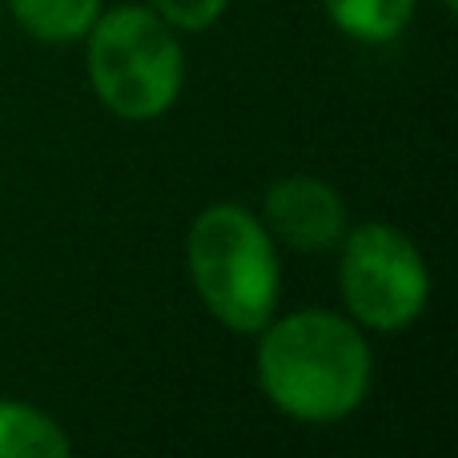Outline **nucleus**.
<instances>
[{
	"label": "nucleus",
	"instance_id": "obj_1",
	"mask_svg": "<svg viewBox=\"0 0 458 458\" xmlns=\"http://www.w3.org/2000/svg\"><path fill=\"white\" fill-rule=\"evenodd\" d=\"M258 342L261 394L298 422H338L370 390V346L362 330L330 310L269 318Z\"/></svg>",
	"mask_w": 458,
	"mask_h": 458
},
{
	"label": "nucleus",
	"instance_id": "obj_2",
	"mask_svg": "<svg viewBox=\"0 0 458 458\" xmlns=\"http://www.w3.org/2000/svg\"><path fill=\"white\" fill-rule=\"evenodd\" d=\"M185 261L198 298L233 334H258L277 310V250L269 229L242 206H209L193 217Z\"/></svg>",
	"mask_w": 458,
	"mask_h": 458
},
{
	"label": "nucleus",
	"instance_id": "obj_3",
	"mask_svg": "<svg viewBox=\"0 0 458 458\" xmlns=\"http://www.w3.org/2000/svg\"><path fill=\"white\" fill-rule=\"evenodd\" d=\"M89 81L105 109L125 121L169 113L185 81V53L174 24L137 4L101 13L89 29Z\"/></svg>",
	"mask_w": 458,
	"mask_h": 458
},
{
	"label": "nucleus",
	"instance_id": "obj_4",
	"mask_svg": "<svg viewBox=\"0 0 458 458\" xmlns=\"http://www.w3.org/2000/svg\"><path fill=\"white\" fill-rule=\"evenodd\" d=\"M338 282L354 322L378 334L406 330L430 298V274L419 245L382 222L342 233Z\"/></svg>",
	"mask_w": 458,
	"mask_h": 458
},
{
	"label": "nucleus",
	"instance_id": "obj_5",
	"mask_svg": "<svg viewBox=\"0 0 458 458\" xmlns=\"http://www.w3.org/2000/svg\"><path fill=\"white\" fill-rule=\"evenodd\" d=\"M266 229L290 250H330L346 233V206L334 185L310 174H293L266 190Z\"/></svg>",
	"mask_w": 458,
	"mask_h": 458
},
{
	"label": "nucleus",
	"instance_id": "obj_6",
	"mask_svg": "<svg viewBox=\"0 0 458 458\" xmlns=\"http://www.w3.org/2000/svg\"><path fill=\"white\" fill-rule=\"evenodd\" d=\"M16 24L45 45H69L89 37L101 16V0H8Z\"/></svg>",
	"mask_w": 458,
	"mask_h": 458
},
{
	"label": "nucleus",
	"instance_id": "obj_7",
	"mask_svg": "<svg viewBox=\"0 0 458 458\" xmlns=\"http://www.w3.org/2000/svg\"><path fill=\"white\" fill-rule=\"evenodd\" d=\"M69 451V435L45 411L0 403V458H64Z\"/></svg>",
	"mask_w": 458,
	"mask_h": 458
},
{
	"label": "nucleus",
	"instance_id": "obj_8",
	"mask_svg": "<svg viewBox=\"0 0 458 458\" xmlns=\"http://www.w3.org/2000/svg\"><path fill=\"white\" fill-rule=\"evenodd\" d=\"M322 8L338 32L366 45H382L411 24L414 0H322Z\"/></svg>",
	"mask_w": 458,
	"mask_h": 458
},
{
	"label": "nucleus",
	"instance_id": "obj_9",
	"mask_svg": "<svg viewBox=\"0 0 458 458\" xmlns=\"http://www.w3.org/2000/svg\"><path fill=\"white\" fill-rule=\"evenodd\" d=\"M149 4H153V13L165 16L174 29L198 32V29H209V24L225 13L229 0H149Z\"/></svg>",
	"mask_w": 458,
	"mask_h": 458
},
{
	"label": "nucleus",
	"instance_id": "obj_10",
	"mask_svg": "<svg viewBox=\"0 0 458 458\" xmlns=\"http://www.w3.org/2000/svg\"><path fill=\"white\" fill-rule=\"evenodd\" d=\"M443 4H446V8H454V0H443Z\"/></svg>",
	"mask_w": 458,
	"mask_h": 458
}]
</instances>
